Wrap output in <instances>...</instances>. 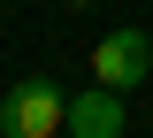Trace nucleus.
I'll list each match as a JSON object with an SVG mask.
<instances>
[{
	"label": "nucleus",
	"instance_id": "obj_1",
	"mask_svg": "<svg viewBox=\"0 0 153 138\" xmlns=\"http://www.w3.org/2000/svg\"><path fill=\"white\" fill-rule=\"evenodd\" d=\"M0 131L8 138H61L69 131V92L54 77H16L0 100Z\"/></svg>",
	"mask_w": 153,
	"mask_h": 138
},
{
	"label": "nucleus",
	"instance_id": "obj_2",
	"mask_svg": "<svg viewBox=\"0 0 153 138\" xmlns=\"http://www.w3.org/2000/svg\"><path fill=\"white\" fill-rule=\"evenodd\" d=\"M146 69H153V39L138 31V23H130V31H107V39L92 46V77L115 84V92H138Z\"/></svg>",
	"mask_w": 153,
	"mask_h": 138
},
{
	"label": "nucleus",
	"instance_id": "obj_3",
	"mask_svg": "<svg viewBox=\"0 0 153 138\" xmlns=\"http://www.w3.org/2000/svg\"><path fill=\"white\" fill-rule=\"evenodd\" d=\"M69 131H76V138H123V92L92 77V92L69 100Z\"/></svg>",
	"mask_w": 153,
	"mask_h": 138
},
{
	"label": "nucleus",
	"instance_id": "obj_4",
	"mask_svg": "<svg viewBox=\"0 0 153 138\" xmlns=\"http://www.w3.org/2000/svg\"><path fill=\"white\" fill-rule=\"evenodd\" d=\"M69 8H92V0H69Z\"/></svg>",
	"mask_w": 153,
	"mask_h": 138
}]
</instances>
